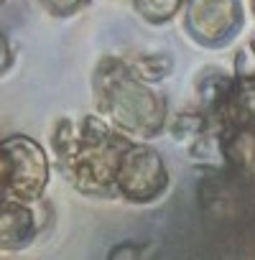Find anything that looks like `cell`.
<instances>
[{
    "mask_svg": "<svg viewBox=\"0 0 255 260\" xmlns=\"http://www.w3.org/2000/svg\"><path fill=\"white\" fill-rule=\"evenodd\" d=\"M128 143L131 138L117 133L100 112H89L79 120L61 117L51 133L59 171L87 197L115 194V166Z\"/></svg>",
    "mask_w": 255,
    "mask_h": 260,
    "instance_id": "cell-1",
    "label": "cell"
},
{
    "mask_svg": "<svg viewBox=\"0 0 255 260\" xmlns=\"http://www.w3.org/2000/svg\"><path fill=\"white\" fill-rule=\"evenodd\" d=\"M94 112L131 141H153L169 122V100L153 84L138 79L122 56H102L92 74Z\"/></svg>",
    "mask_w": 255,
    "mask_h": 260,
    "instance_id": "cell-2",
    "label": "cell"
},
{
    "mask_svg": "<svg viewBox=\"0 0 255 260\" xmlns=\"http://www.w3.org/2000/svg\"><path fill=\"white\" fill-rule=\"evenodd\" d=\"M169 166L148 141H131L115 166V194L131 204H153L169 189Z\"/></svg>",
    "mask_w": 255,
    "mask_h": 260,
    "instance_id": "cell-3",
    "label": "cell"
},
{
    "mask_svg": "<svg viewBox=\"0 0 255 260\" xmlns=\"http://www.w3.org/2000/svg\"><path fill=\"white\" fill-rule=\"evenodd\" d=\"M184 34L202 49L230 46L245 26V0H184Z\"/></svg>",
    "mask_w": 255,
    "mask_h": 260,
    "instance_id": "cell-4",
    "label": "cell"
},
{
    "mask_svg": "<svg viewBox=\"0 0 255 260\" xmlns=\"http://www.w3.org/2000/svg\"><path fill=\"white\" fill-rule=\"evenodd\" d=\"M0 143H3L11 158V179H8L6 197H13L28 204L41 202L49 186V179H51V161L44 146L23 133L8 136Z\"/></svg>",
    "mask_w": 255,
    "mask_h": 260,
    "instance_id": "cell-5",
    "label": "cell"
},
{
    "mask_svg": "<svg viewBox=\"0 0 255 260\" xmlns=\"http://www.w3.org/2000/svg\"><path fill=\"white\" fill-rule=\"evenodd\" d=\"M41 222L34 204L3 197L0 199V252H16L34 242Z\"/></svg>",
    "mask_w": 255,
    "mask_h": 260,
    "instance_id": "cell-6",
    "label": "cell"
},
{
    "mask_svg": "<svg viewBox=\"0 0 255 260\" xmlns=\"http://www.w3.org/2000/svg\"><path fill=\"white\" fill-rule=\"evenodd\" d=\"M232 82H235L232 69H225L219 64H204V67H199L197 74H194V79H192V92H194L192 105L197 110H202L214 122V117L219 115L222 105L230 97Z\"/></svg>",
    "mask_w": 255,
    "mask_h": 260,
    "instance_id": "cell-7",
    "label": "cell"
},
{
    "mask_svg": "<svg viewBox=\"0 0 255 260\" xmlns=\"http://www.w3.org/2000/svg\"><path fill=\"white\" fill-rule=\"evenodd\" d=\"M125 67L131 69L133 77L148 82V84H158L164 79H169L174 74V56L169 51H138L131 56H122Z\"/></svg>",
    "mask_w": 255,
    "mask_h": 260,
    "instance_id": "cell-8",
    "label": "cell"
},
{
    "mask_svg": "<svg viewBox=\"0 0 255 260\" xmlns=\"http://www.w3.org/2000/svg\"><path fill=\"white\" fill-rule=\"evenodd\" d=\"M166 130L171 133V138H174L176 143L189 146V143H194L199 136H204L207 130H217V125H214L202 110H197L194 105H189V107H181L174 117L169 115ZM217 133H219V130H217Z\"/></svg>",
    "mask_w": 255,
    "mask_h": 260,
    "instance_id": "cell-9",
    "label": "cell"
},
{
    "mask_svg": "<svg viewBox=\"0 0 255 260\" xmlns=\"http://www.w3.org/2000/svg\"><path fill=\"white\" fill-rule=\"evenodd\" d=\"M133 8L146 23L164 26L181 13L184 0H133Z\"/></svg>",
    "mask_w": 255,
    "mask_h": 260,
    "instance_id": "cell-10",
    "label": "cell"
},
{
    "mask_svg": "<svg viewBox=\"0 0 255 260\" xmlns=\"http://www.w3.org/2000/svg\"><path fill=\"white\" fill-rule=\"evenodd\" d=\"M39 3H41V8L49 16H54V18H69V16L79 13L89 3V0H39Z\"/></svg>",
    "mask_w": 255,
    "mask_h": 260,
    "instance_id": "cell-11",
    "label": "cell"
},
{
    "mask_svg": "<svg viewBox=\"0 0 255 260\" xmlns=\"http://www.w3.org/2000/svg\"><path fill=\"white\" fill-rule=\"evenodd\" d=\"M143 252H146V245H141V242H120V245H115L107 252V257L110 260H117V257H143Z\"/></svg>",
    "mask_w": 255,
    "mask_h": 260,
    "instance_id": "cell-12",
    "label": "cell"
},
{
    "mask_svg": "<svg viewBox=\"0 0 255 260\" xmlns=\"http://www.w3.org/2000/svg\"><path fill=\"white\" fill-rule=\"evenodd\" d=\"M13 46H11V39L0 31V77H3L11 67H13Z\"/></svg>",
    "mask_w": 255,
    "mask_h": 260,
    "instance_id": "cell-13",
    "label": "cell"
},
{
    "mask_svg": "<svg viewBox=\"0 0 255 260\" xmlns=\"http://www.w3.org/2000/svg\"><path fill=\"white\" fill-rule=\"evenodd\" d=\"M8 179H11V158L0 143V199L6 197V189H8Z\"/></svg>",
    "mask_w": 255,
    "mask_h": 260,
    "instance_id": "cell-14",
    "label": "cell"
},
{
    "mask_svg": "<svg viewBox=\"0 0 255 260\" xmlns=\"http://www.w3.org/2000/svg\"><path fill=\"white\" fill-rule=\"evenodd\" d=\"M247 8L252 11V16H255V0H247Z\"/></svg>",
    "mask_w": 255,
    "mask_h": 260,
    "instance_id": "cell-15",
    "label": "cell"
},
{
    "mask_svg": "<svg viewBox=\"0 0 255 260\" xmlns=\"http://www.w3.org/2000/svg\"><path fill=\"white\" fill-rule=\"evenodd\" d=\"M250 46H252V51H255V34H252V39H250Z\"/></svg>",
    "mask_w": 255,
    "mask_h": 260,
    "instance_id": "cell-16",
    "label": "cell"
},
{
    "mask_svg": "<svg viewBox=\"0 0 255 260\" xmlns=\"http://www.w3.org/2000/svg\"><path fill=\"white\" fill-rule=\"evenodd\" d=\"M3 3H6V0H0V6H3Z\"/></svg>",
    "mask_w": 255,
    "mask_h": 260,
    "instance_id": "cell-17",
    "label": "cell"
}]
</instances>
